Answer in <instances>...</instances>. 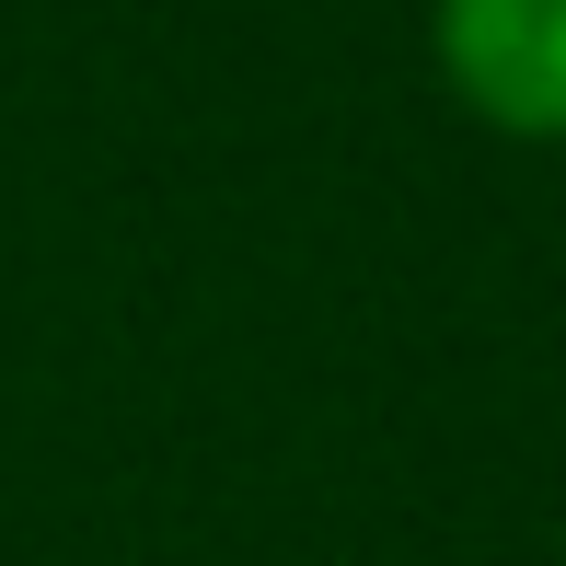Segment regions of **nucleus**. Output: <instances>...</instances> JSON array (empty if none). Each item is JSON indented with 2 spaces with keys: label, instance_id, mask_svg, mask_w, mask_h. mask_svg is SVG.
<instances>
[{
  "label": "nucleus",
  "instance_id": "f257e3e1",
  "mask_svg": "<svg viewBox=\"0 0 566 566\" xmlns=\"http://www.w3.org/2000/svg\"><path fill=\"white\" fill-rule=\"evenodd\" d=\"M428 82L485 139L566 150V0H428Z\"/></svg>",
  "mask_w": 566,
  "mask_h": 566
}]
</instances>
